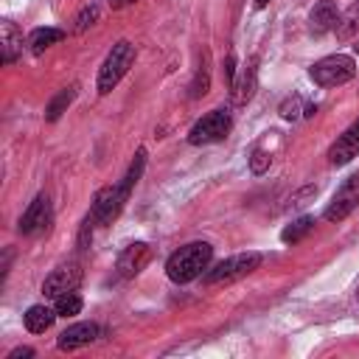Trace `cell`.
Listing matches in <instances>:
<instances>
[{
	"instance_id": "obj_1",
	"label": "cell",
	"mask_w": 359,
	"mask_h": 359,
	"mask_svg": "<svg viewBox=\"0 0 359 359\" xmlns=\"http://www.w3.org/2000/svg\"><path fill=\"white\" fill-rule=\"evenodd\" d=\"M210 258H213V247L208 241H191L168 255L165 275L174 283H191L199 275H205V269L210 266Z\"/></svg>"
},
{
	"instance_id": "obj_2",
	"label": "cell",
	"mask_w": 359,
	"mask_h": 359,
	"mask_svg": "<svg viewBox=\"0 0 359 359\" xmlns=\"http://www.w3.org/2000/svg\"><path fill=\"white\" fill-rule=\"evenodd\" d=\"M132 62H135V45L132 42H126V39H121V42H115L112 45V50L107 53V59H104V65L98 67V79H95V87H98V93L101 95H107L123 76H126V70L132 67Z\"/></svg>"
},
{
	"instance_id": "obj_3",
	"label": "cell",
	"mask_w": 359,
	"mask_h": 359,
	"mask_svg": "<svg viewBox=\"0 0 359 359\" xmlns=\"http://www.w3.org/2000/svg\"><path fill=\"white\" fill-rule=\"evenodd\" d=\"M309 76L320 87H339L356 76V62L345 53H331V56H323L320 62H314L309 67Z\"/></svg>"
},
{
	"instance_id": "obj_4",
	"label": "cell",
	"mask_w": 359,
	"mask_h": 359,
	"mask_svg": "<svg viewBox=\"0 0 359 359\" xmlns=\"http://www.w3.org/2000/svg\"><path fill=\"white\" fill-rule=\"evenodd\" d=\"M261 261H264L261 252H238V255L219 261L216 266H208L202 278H205V283H233V280L255 272L261 266Z\"/></svg>"
},
{
	"instance_id": "obj_5",
	"label": "cell",
	"mask_w": 359,
	"mask_h": 359,
	"mask_svg": "<svg viewBox=\"0 0 359 359\" xmlns=\"http://www.w3.org/2000/svg\"><path fill=\"white\" fill-rule=\"evenodd\" d=\"M227 132H230V112H227V109H210L208 115H202V118L191 126L188 143H191V146H208V143L222 140Z\"/></svg>"
},
{
	"instance_id": "obj_6",
	"label": "cell",
	"mask_w": 359,
	"mask_h": 359,
	"mask_svg": "<svg viewBox=\"0 0 359 359\" xmlns=\"http://www.w3.org/2000/svg\"><path fill=\"white\" fill-rule=\"evenodd\" d=\"M359 208V174H351L339 188L337 194L331 196L328 208H325V222H342L348 219L353 210Z\"/></svg>"
},
{
	"instance_id": "obj_7",
	"label": "cell",
	"mask_w": 359,
	"mask_h": 359,
	"mask_svg": "<svg viewBox=\"0 0 359 359\" xmlns=\"http://www.w3.org/2000/svg\"><path fill=\"white\" fill-rule=\"evenodd\" d=\"M79 283H81V266H79V264H67V266L53 269V272L45 278V283H42V294L50 297V300H56L59 294L76 292Z\"/></svg>"
},
{
	"instance_id": "obj_8",
	"label": "cell",
	"mask_w": 359,
	"mask_h": 359,
	"mask_svg": "<svg viewBox=\"0 0 359 359\" xmlns=\"http://www.w3.org/2000/svg\"><path fill=\"white\" fill-rule=\"evenodd\" d=\"M48 224H50V199H48L45 194H39V196L25 208V213L20 216L17 230H20L22 236H34V233L45 230Z\"/></svg>"
},
{
	"instance_id": "obj_9",
	"label": "cell",
	"mask_w": 359,
	"mask_h": 359,
	"mask_svg": "<svg viewBox=\"0 0 359 359\" xmlns=\"http://www.w3.org/2000/svg\"><path fill=\"white\" fill-rule=\"evenodd\" d=\"M353 157H359V121H353L328 149L331 165H348Z\"/></svg>"
},
{
	"instance_id": "obj_10",
	"label": "cell",
	"mask_w": 359,
	"mask_h": 359,
	"mask_svg": "<svg viewBox=\"0 0 359 359\" xmlns=\"http://www.w3.org/2000/svg\"><path fill=\"white\" fill-rule=\"evenodd\" d=\"M149 258H151V247H149L146 241H135V244L123 247V252L118 255L115 269H118L121 278H135V275L149 264Z\"/></svg>"
},
{
	"instance_id": "obj_11",
	"label": "cell",
	"mask_w": 359,
	"mask_h": 359,
	"mask_svg": "<svg viewBox=\"0 0 359 359\" xmlns=\"http://www.w3.org/2000/svg\"><path fill=\"white\" fill-rule=\"evenodd\" d=\"M121 208H123V199H121V194H118V188H112V185H107V188H101L98 194H95V199H93V210H90V216L98 222V224H109L118 213H121Z\"/></svg>"
},
{
	"instance_id": "obj_12",
	"label": "cell",
	"mask_w": 359,
	"mask_h": 359,
	"mask_svg": "<svg viewBox=\"0 0 359 359\" xmlns=\"http://www.w3.org/2000/svg\"><path fill=\"white\" fill-rule=\"evenodd\" d=\"M95 337H98V325L95 323H76V325H70V328H65L59 334L56 345H59V351H76V348L90 345Z\"/></svg>"
},
{
	"instance_id": "obj_13",
	"label": "cell",
	"mask_w": 359,
	"mask_h": 359,
	"mask_svg": "<svg viewBox=\"0 0 359 359\" xmlns=\"http://www.w3.org/2000/svg\"><path fill=\"white\" fill-rule=\"evenodd\" d=\"M337 6H334V0H320L311 11H309V31L314 34V36H320V34H328V31H334L337 28Z\"/></svg>"
},
{
	"instance_id": "obj_14",
	"label": "cell",
	"mask_w": 359,
	"mask_h": 359,
	"mask_svg": "<svg viewBox=\"0 0 359 359\" xmlns=\"http://www.w3.org/2000/svg\"><path fill=\"white\" fill-rule=\"evenodd\" d=\"M20 53H22V31L11 20H3L0 22V59H3V65L17 62Z\"/></svg>"
},
{
	"instance_id": "obj_15",
	"label": "cell",
	"mask_w": 359,
	"mask_h": 359,
	"mask_svg": "<svg viewBox=\"0 0 359 359\" xmlns=\"http://www.w3.org/2000/svg\"><path fill=\"white\" fill-rule=\"evenodd\" d=\"M255 84H258V62H255V59H250V62L241 67L238 81H233V84H230V87H233V104L244 107V104L255 95Z\"/></svg>"
},
{
	"instance_id": "obj_16",
	"label": "cell",
	"mask_w": 359,
	"mask_h": 359,
	"mask_svg": "<svg viewBox=\"0 0 359 359\" xmlns=\"http://www.w3.org/2000/svg\"><path fill=\"white\" fill-rule=\"evenodd\" d=\"M59 314H56V309H50V306H45V303H34L25 314H22V320H25V328L31 331V334H45L50 325H53V320H56Z\"/></svg>"
},
{
	"instance_id": "obj_17",
	"label": "cell",
	"mask_w": 359,
	"mask_h": 359,
	"mask_svg": "<svg viewBox=\"0 0 359 359\" xmlns=\"http://www.w3.org/2000/svg\"><path fill=\"white\" fill-rule=\"evenodd\" d=\"M143 168H146V149H137L135 160L129 163V168H126V174H123V180H121V185H118V194H121V199H123V202L129 199L132 188L137 185V180H140Z\"/></svg>"
},
{
	"instance_id": "obj_18",
	"label": "cell",
	"mask_w": 359,
	"mask_h": 359,
	"mask_svg": "<svg viewBox=\"0 0 359 359\" xmlns=\"http://www.w3.org/2000/svg\"><path fill=\"white\" fill-rule=\"evenodd\" d=\"M62 39H65V31L62 28H36V31H31L28 45H31V53L39 56V53H45L50 45H56Z\"/></svg>"
},
{
	"instance_id": "obj_19",
	"label": "cell",
	"mask_w": 359,
	"mask_h": 359,
	"mask_svg": "<svg viewBox=\"0 0 359 359\" xmlns=\"http://www.w3.org/2000/svg\"><path fill=\"white\" fill-rule=\"evenodd\" d=\"M73 98H76V84H70V87H65V90H59L50 101H48V107H45V121H59L62 118V112L73 104Z\"/></svg>"
},
{
	"instance_id": "obj_20",
	"label": "cell",
	"mask_w": 359,
	"mask_h": 359,
	"mask_svg": "<svg viewBox=\"0 0 359 359\" xmlns=\"http://www.w3.org/2000/svg\"><path fill=\"white\" fill-rule=\"evenodd\" d=\"M337 39H351L353 34H359V0H353L348 8H345V14L337 20Z\"/></svg>"
},
{
	"instance_id": "obj_21",
	"label": "cell",
	"mask_w": 359,
	"mask_h": 359,
	"mask_svg": "<svg viewBox=\"0 0 359 359\" xmlns=\"http://www.w3.org/2000/svg\"><path fill=\"white\" fill-rule=\"evenodd\" d=\"M311 227H314V219H311V216H300V219H294L292 224L283 227L280 241H283V244H297L300 238H306V236L311 233Z\"/></svg>"
},
{
	"instance_id": "obj_22",
	"label": "cell",
	"mask_w": 359,
	"mask_h": 359,
	"mask_svg": "<svg viewBox=\"0 0 359 359\" xmlns=\"http://www.w3.org/2000/svg\"><path fill=\"white\" fill-rule=\"evenodd\" d=\"M81 306H84V300H81L76 292L59 294V297L53 300V309H56V314H59V317H76V314L81 311Z\"/></svg>"
},
{
	"instance_id": "obj_23",
	"label": "cell",
	"mask_w": 359,
	"mask_h": 359,
	"mask_svg": "<svg viewBox=\"0 0 359 359\" xmlns=\"http://www.w3.org/2000/svg\"><path fill=\"white\" fill-rule=\"evenodd\" d=\"M280 118L283 121H297L300 115H306V109H303V98L300 95H286L283 101H280Z\"/></svg>"
},
{
	"instance_id": "obj_24",
	"label": "cell",
	"mask_w": 359,
	"mask_h": 359,
	"mask_svg": "<svg viewBox=\"0 0 359 359\" xmlns=\"http://www.w3.org/2000/svg\"><path fill=\"white\" fill-rule=\"evenodd\" d=\"M95 20H98V6H95V3H87V6H81V11H79V14H76V20H73V22H76V25H73V31H76V34H81V31H87Z\"/></svg>"
},
{
	"instance_id": "obj_25",
	"label": "cell",
	"mask_w": 359,
	"mask_h": 359,
	"mask_svg": "<svg viewBox=\"0 0 359 359\" xmlns=\"http://www.w3.org/2000/svg\"><path fill=\"white\" fill-rule=\"evenodd\" d=\"M208 87H210V73H208V67H199V70H196V79H194V84H191V98L205 95Z\"/></svg>"
},
{
	"instance_id": "obj_26",
	"label": "cell",
	"mask_w": 359,
	"mask_h": 359,
	"mask_svg": "<svg viewBox=\"0 0 359 359\" xmlns=\"http://www.w3.org/2000/svg\"><path fill=\"white\" fill-rule=\"evenodd\" d=\"M317 196V188L314 185H306L303 191H297L292 199H289V208L294 210V208H303V205H309V199H314Z\"/></svg>"
},
{
	"instance_id": "obj_27",
	"label": "cell",
	"mask_w": 359,
	"mask_h": 359,
	"mask_svg": "<svg viewBox=\"0 0 359 359\" xmlns=\"http://www.w3.org/2000/svg\"><path fill=\"white\" fill-rule=\"evenodd\" d=\"M250 168H252V174H264L269 168V154L261 151V149H255L252 157H250Z\"/></svg>"
},
{
	"instance_id": "obj_28",
	"label": "cell",
	"mask_w": 359,
	"mask_h": 359,
	"mask_svg": "<svg viewBox=\"0 0 359 359\" xmlns=\"http://www.w3.org/2000/svg\"><path fill=\"white\" fill-rule=\"evenodd\" d=\"M34 356V348H25V345H20V348H14L6 359H31Z\"/></svg>"
},
{
	"instance_id": "obj_29",
	"label": "cell",
	"mask_w": 359,
	"mask_h": 359,
	"mask_svg": "<svg viewBox=\"0 0 359 359\" xmlns=\"http://www.w3.org/2000/svg\"><path fill=\"white\" fill-rule=\"evenodd\" d=\"M129 3H135V0H109L112 8H123V6H129Z\"/></svg>"
},
{
	"instance_id": "obj_30",
	"label": "cell",
	"mask_w": 359,
	"mask_h": 359,
	"mask_svg": "<svg viewBox=\"0 0 359 359\" xmlns=\"http://www.w3.org/2000/svg\"><path fill=\"white\" fill-rule=\"evenodd\" d=\"M272 0H255V8H266Z\"/></svg>"
},
{
	"instance_id": "obj_31",
	"label": "cell",
	"mask_w": 359,
	"mask_h": 359,
	"mask_svg": "<svg viewBox=\"0 0 359 359\" xmlns=\"http://www.w3.org/2000/svg\"><path fill=\"white\" fill-rule=\"evenodd\" d=\"M353 50H356V53H359V42H356V45H353Z\"/></svg>"
}]
</instances>
